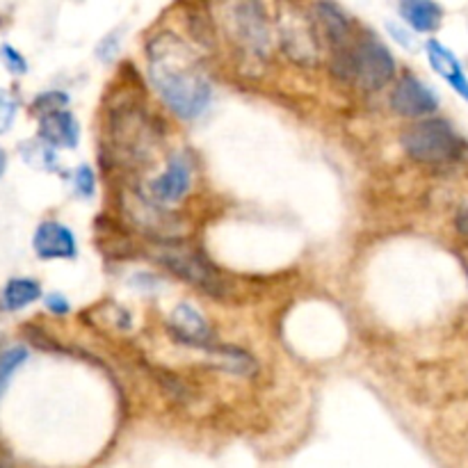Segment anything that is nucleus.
Instances as JSON below:
<instances>
[{"label": "nucleus", "mask_w": 468, "mask_h": 468, "mask_svg": "<svg viewBox=\"0 0 468 468\" xmlns=\"http://www.w3.org/2000/svg\"><path fill=\"white\" fill-rule=\"evenodd\" d=\"M149 78L165 106L181 120H197L211 106V80L197 56L174 35H158L149 42Z\"/></svg>", "instance_id": "obj_1"}, {"label": "nucleus", "mask_w": 468, "mask_h": 468, "mask_svg": "<svg viewBox=\"0 0 468 468\" xmlns=\"http://www.w3.org/2000/svg\"><path fill=\"white\" fill-rule=\"evenodd\" d=\"M331 74L366 92H377L393 80L395 60L380 39L366 35L349 47L334 51Z\"/></svg>", "instance_id": "obj_2"}, {"label": "nucleus", "mask_w": 468, "mask_h": 468, "mask_svg": "<svg viewBox=\"0 0 468 468\" xmlns=\"http://www.w3.org/2000/svg\"><path fill=\"white\" fill-rule=\"evenodd\" d=\"M404 151L422 165H450L463 151L457 130L445 120H422L409 126L400 138Z\"/></svg>", "instance_id": "obj_3"}, {"label": "nucleus", "mask_w": 468, "mask_h": 468, "mask_svg": "<svg viewBox=\"0 0 468 468\" xmlns=\"http://www.w3.org/2000/svg\"><path fill=\"white\" fill-rule=\"evenodd\" d=\"M158 263L162 267H167L170 272H174L176 276H181L188 284L197 286L199 290L208 295H222L226 290L224 279L217 275L215 267L206 261L199 254L190 252V249H179V247H162L156 254Z\"/></svg>", "instance_id": "obj_4"}, {"label": "nucleus", "mask_w": 468, "mask_h": 468, "mask_svg": "<svg viewBox=\"0 0 468 468\" xmlns=\"http://www.w3.org/2000/svg\"><path fill=\"white\" fill-rule=\"evenodd\" d=\"M231 35L247 53L265 57L270 51V30L265 15L258 5H235L231 16Z\"/></svg>", "instance_id": "obj_5"}, {"label": "nucleus", "mask_w": 468, "mask_h": 468, "mask_svg": "<svg viewBox=\"0 0 468 468\" xmlns=\"http://www.w3.org/2000/svg\"><path fill=\"white\" fill-rule=\"evenodd\" d=\"M390 108L398 112L400 117H409V120H421V117L432 115L439 108V97L422 83L421 78L411 74H404L395 85L393 94H390Z\"/></svg>", "instance_id": "obj_6"}, {"label": "nucleus", "mask_w": 468, "mask_h": 468, "mask_svg": "<svg viewBox=\"0 0 468 468\" xmlns=\"http://www.w3.org/2000/svg\"><path fill=\"white\" fill-rule=\"evenodd\" d=\"M33 249L42 261H67V258H76L78 243L69 226L56 220H47L35 231Z\"/></svg>", "instance_id": "obj_7"}, {"label": "nucleus", "mask_w": 468, "mask_h": 468, "mask_svg": "<svg viewBox=\"0 0 468 468\" xmlns=\"http://www.w3.org/2000/svg\"><path fill=\"white\" fill-rule=\"evenodd\" d=\"M192 188V162L183 153H174L167 161L165 172L151 183V194L161 203H179Z\"/></svg>", "instance_id": "obj_8"}, {"label": "nucleus", "mask_w": 468, "mask_h": 468, "mask_svg": "<svg viewBox=\"0 0 468 468\" xmlns=\"http://www.w3.org/2000/svg\"><path fill=\"white\" fill-rule=\"evenodd\" d=\"M170 334L181 345L197 349H208L213 345V331L206 317L192 307V304L183 302L174 308L170 317Z\"/></svg>", "instance_id": "obj_9"}, {"label": "nucleus", "mask_w": 468, "mask_h": 468, "mask_svg": "<svg viewBox=\"0 0 468 468\" xmlns=\"http://www.w3.org/2000/svg\"><path fill=\"white\" fill-rule=\"evenodd\" d=\"M39 140L51 149H76L80 140V126L74 112L56 110L39 117Z\"/></svg>", "instance_id": "obj_10"}, {"label": "nucleus", "mask_w": 468, "mask_h": 468, "mask_svg": "<svg viewBox=\"0 0 468 468\" xmlns=\"http://www.w3.org/2000/svg\"><path fill=\"white\" fill-rule=\"evenodd\" d=\"M313 12H316L320 33L325 35L331 51H338V48L352 44V21L348 19V15L338 5H334V3H317Z\"/></svg>", "instance_id": "obj_11"}, {"label": "nucleus", "mask_w": 468, "mask_h": 468, "mask_svg": "<svg viewBox=\"0 0 468 468\" xmlns=\"http://www.w3.org/2000/svg\"><path fill=\"white\" fill-rule=\"evenodd\" d=\"M425 48H427V60H430L432 69H434L441 78L448 80L450 88H452L459 97L468 101V78L466 74H463L459 60L454 57V53L450 51V48H445L441 42H436V39H430Z\"/></svg>", "instance_id": "obj_12"}, {"label": "nucleus", "mask_w": 468, "mask_h": 468, "mask_svg": "<svg viewBox=\"0 0 468 468\" xmlns=\"http://www.w3.org/2000/svg\"><path fill=\"white\" fill-rule=\"evenodd\" d=\"M398 10L404 24L416 33H434L443 19V10L430 0H407V3H400Z\"/></svg>", "instance_id": "obj_13"}, {"label": "nucleus", "mask_w": 468, "mask_h": 468, "mask_svg": "<svg viewBox=\"0 0 468 468\" xmlns=\"http://www.w3.org/2000/svg\"><path fill=\"white\" fill-rule=\"evenodd\" d=\"M42 297V286L33 279H12L3 288L0 304L5 311H21Z\"/></svg>", "instance_id": "obj_14"}, {"label": "nucleus", "mask_w": 468, "mask_h": 468, "mask_svg": "<svg viewBox=\"0 0 468 468\" xmlns=\"http://www.w3.org/2000/svg\"><path fill=\"white\" fill-rule=\"evenodd\" d=\"M206 352L211 354L213 363H215L217 368H222V370L226 372H234V375H252V372L256 370L254 359L238 348H229V345H211Z\"/></svg>", "instance_id": "obj_15"}, {"label": "nucleus", "mask_w": 468, "mask_h": 468, "mask_svg": "<svg viewBox=\"0 0 468 468\" xmlns=\"http://www.w3.org/2000/svg\"><path fill=\"white\" fill-rule=\"evenodd\" d=\"M26 359H28V349L26 348H7L0 352V395L5 393L12 375L24 366Z\"/></svg>", "instance_id": "obj_16"}, {"label": "nucleus", "mask_w": 468, "mask_h": 468, "mask_svg": "<svg viewBox=\"0 0 468 468\" xmlns=\"http://www.w3.org/2000/svg\"><path fill=\"white\" fill-rule=\"evenodd\" d=\"M0 62H3V67L15 76H24L26 71H28L26 57L21 56L15 47H10V44H3V47H0Z\"/></svg>", "instance_id": "obj_17"}, {"label": "nucleus", "mask_w": 468, "mask_h": 468, "mask_svg": "<svg viewBox=\"0 0 468 468\" xmlns=\"http://www.w3.org/2000/svg\"><path fill=\"white\" fill-rule=\"evenodd\" d=\"M69 103V97L62 92H47L42 94V97H37V101H35V112H37L39 117L48 115V112H56V110H65V106Z\"/></svg>", "instance_id": "obj_18"}, {"label": "nucleus", "mask_w": 468, "mask_h": 468, "mask_svg": "<svg viewBox=\"0 0 468 468\" xmlns=\"http://www.w3.org/2000/svg\"><path fill=\"white\" fill-rule=\"evenodd\" d=\"M16 101L7 89H0V133H7L16 120Z\"/></svg>", "instance_id": "obj_19"}, {"label": "nucleus", "mask_w": 468, "mask_h": 468, "mask_svg": "<svg viewBox=\"0 0 468 468\" xmlns=\"http://www.w3.org/2000/svg\"><path fill=\"white\" fill-rule=\"evenodd\" d=\"M74 188H76V192L80 194V197H85V199L94 197V190H97V179H94L92 167L80 165L78 170H76Z\"/></svg>", "instance_id": "obj_20"}, {"label": "nucleus", "mask_w": 468, "mask_h": 468, "mask_svg": "<svg viewBox=\"0 0 468 468\" xmlns=\"http://www.w3.org/2000/svg\"><path fill=\"white\" fill-rule=\"evenodd\" d=\"M47 308L51 313H56V316H67V313H69V308H71V304H69V299H67L62 293H48L47 295Z\"/></svg>", "instance_id": "obj_21"}, {"label": "nucleus", "mask_w": 468, "mask_h": 468, "mask_svg": "<svg viewBox=\"0 0 468 468\" xmlns=\"http://www.w3.org/2000/svg\"><path fill=\"white\" fill-rule=\"evenodd\" d=\"M386 28H389V33L393 35L395 42L402 44L404 48H413V47H416V39H413L411 35H409L404 28H400V26H395V24H389V26H386Z\"/></svg>", "instance_id": "obj_22"}, {"label": "nucleus", "mask_w": 468, "mask_h": 468, "mask_svg": "<svg viewBox=\"0 0 468 468\" xmlns=\"http://www.w3.org/2000/svg\"><path fill=\"white\" fill-rule=\"evenodd\" d=\"M454 224H457L459 234L466 235L468 238V206H463L462 211L457 213V220H454Z\"/></svg>", "instance_id": "obj_23"}, {"label": "nucleus", "mask_w": 468, "mask_h": 468, "mask_svg": "<svg viewBox=\"0 0 468 468\" xmlns=\"http://www.w3.org/2000/svg\"><path fill=\"white\" fill-rule=\"evenodd\" d=\"M5 167H7V153L0 149V176L5 174Z\"/></svg>", "instance_id": "obj_24"}]
</instances>
